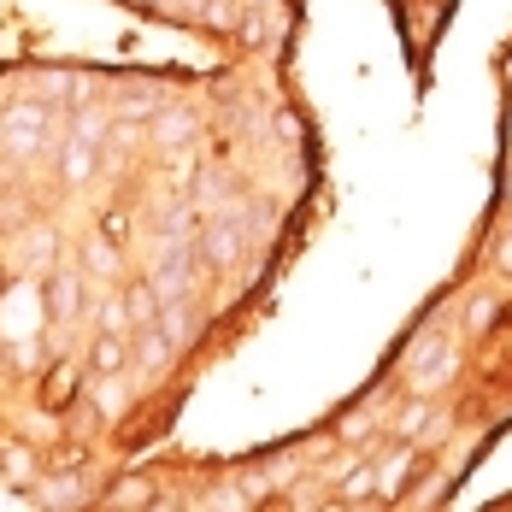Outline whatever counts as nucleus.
Returning <instances> with one entry per match:
<instances>
[{
  "label": "nucleus",
  "instance_id": "7",
  "mask_svg": "<svg viewBox=\"0 0 512 512\" xmlns=\"http://www.w3.org/2000/svg\"><path fill=\"white\" fill-rule=\"evenodd\" d=\"M124 242H112V236H101V242H83V265L95 271V277H118L124 271V254H118Z\"/></svg>",
  "mask_w": 512,
  "mask_h": 512
},
{
  "label": "nucleus",
  "instance_id": "16",
  "mask_svg": "<svg viewBox=\"0 0 512 512\" xmlns=\"http://www.w3.org/2000/svg\"><path fill=\"white\" fill-rule=\"evenodd\" d=\"M42 501L48 507H71V501H83V483L77 477H53L48 489H42Z\"/></svg>",
  "mask_w": 512,
  "mask_h": 512
},
{
  "label": "nucleus",
  "instance_id": "13",
  "mask_svg": "<svg viewBox=\"0 0 512 512\" xmlns=\"http://www.w3.org/2000/svg\"><path fill=\"white\" fill-rule=\"evenodd\" d=\"M371 495H377V471H371V465H354V471H348L342 501H348V507H359V501H371Z\"/></svg>",
  "mask_w": 512,
  "mask_h": 512
},
{
  "label": "nucleus",
  "instance_id": "14",
  "mask_svg": "<svg viewBox=\"0 0 512 512\" xmlns=\"http://www.w3.org/2000/svg\"><path fill=\"white\" fill-rule=\"evenodd\" d=\"M454 371H460V348H442V359H436V365H430V371L418 377V389H442V383H448Z\"/></svg>",
  "mask_w": 512,
  "mask_h": 512
},
{
  "label": "nucleus",
  "instance_id": "6",
  "mask_svg": "<svg viewBox=\"0 0 512 512\" xmlns=\"http://www.w3.org/2000/svg\"><path fill=\"white\" fill-rule=\"evenodd\" d=\"M412 471H418V454H412V448H395L389 460L377 465V495H401Z\"/></svg>",
  "mask_w": 512,
  "mask_h": 512
},
{
  "label": "nucleus",
  "instance_id": "29",
  "mask_svg": "<svg viewBox=\"0 0 512 512\" xmlns=\"http://www.w3.org/2000/svg\"><path fill=\"white\" fill-rule=\"evenodd\" d=\"M495 265H501V271H507V277H512V230H507V236H501V248H495Z\"/></svg>",
  "mask_w": 512,
  "mask_h": 512
},
{
  "label": "nucleus",
  "instance_id": "17",
  "mask_svg": "<svg viewBox=\"0 0 512 512\" xmlns=\"http://www.w3.org/2000/svg\"><path fill=\"white\" fill-rule=\"evenodd\" d=\"M71 383H77V371L59 365V371L48 377V389H42V401H48V407H65V401H71Z\"/></svg>",
  "mask_w": 512,
  "mask_h": 512
},
{
  "label": "nucleus",
  "instance_id": "5",
  "mask_svg": "<svg viewBox=\"0 0 512 512\" xmlns=\"http://www.w3.org/2000/svg\"><path fill=\"white\" fill-rule=\"evenodd\" d=\"M95 165H101V154H95L83 136H77L71 148H59V177H65L71 189H77V183H89V177H95Z\"/></svg>",
  "mask_w": 512,
  "mask_h": 512
},
{
  "label": "nucleus",
  "instance_id": "2",
  "mask_svg": "<svg viewBox=\"0 0 512 512\" xmlns=\"http://www.w3.org/2000/svg\"><path fill=\"white\" fill-rule=\"evenodd\" d=\"M201 259L212 271H230V265L242 259V230H236V224H212L201 236Z\"/></svg>",
  "mask_w": 512,
  "mask_h": 512
},
{
  "label": "nucleus",
  "instance_id": "8",
  "mask_svg": "<svg viewBox=\"0 0 512 512\" xmlns=\"http://www.w3.org/2000/svg\"><path fill=\"white\" fill-rule=\"evenodd\" d=\"M171 354H177V348L165 342V330H159V324H148V330L136 336V365H142V371H159Z\"/></svg>",
  "mask_w": 512,
  "mask_h": 512
},
{
  "label": "nucleus",
  "instance_id": "19",
  "mask_svg": "<svg viewBox=\"0 0 512 512\" xmlns=\"http://www.w3.org/2000/svg\"><path fill=\"white\" fill-rule=\"evenodd\" d=\"M0 465H6L12 483H30V477H36V460H30L24 448H0Z\"/></svg>",
  "mask_w": 512,
  "mask_h": 512
},
{
  "label": "nucleus",
  "instance_id": "26",
  "mask_svg": "<svg viewBox=\"0 0 512 512\" xmlns=\"http://www.w3.org/2000/svg\"><path fill=\"white\" fill-rule=\"evenodd\" d=\"M142 142V130H124V124H112V148H136Z\"/></svg>",
  "mask_w": 512,
  "mask_h": 512
},
{
  "label": "nucleus",
  "instance_id": "4",
  "mask_svg": "<svg viewBox=\"0 0 512 512\" xmlns=\"http://www.w3.org/2000/svg\"><path fill=\"white\" fill-rule=\"evenodd\" d=\"M89 365H95L101 377H118V371L130 365V336H118V330H101V336H95V348H89Z\"/></svg>",
  "mask_w": 512,
  "mask_h": 512
},
{
  "label": "nucleus",
  "instance_id": "3",
  "mask_svg": "<svg viewBox=\"0 0 512 512\" xmlns=\"http://www.w3.org/2000/svg\"><path fill=\"white\" fill-rule=\"evenodd\" d=\"M77 312H83V277L77 271H59L48 283V318L53 324H71Z\"/></svg>",
  "mask_w": 512,
  "mask_h": 512
},
{
  "label": "nucleus",
  "instance_id": "20",
  "mask_svg": "<svg viewBox=\"0 0 512 512\" xmlns=\"http://www.w3.org/2000/svg\"><path fill=\"white\" fill-rule=\"evenodd\" d=\"M424 424H430V407H424V401H412V407L395 418V430H401V436H424Z\"/></svg>",
  "mask_w": 512,
  "mask_h": 512
},
{
  "label": "nucleus",
  "instance_id": "30",
  "mask_svg": "<svg viewBox=\"0 0 512 512\" xmlns=\"http://www.w3.org/2000/svg\"><path fill=\"white\" fill-rule=\"evenodd\" d=\"M507 201H512V177H507Z\"/></svg>",
  "mask_w": 512,
  "mask_h": 512
},
{
  "label": "nucleus",
  "instance_id": "28",
  "mask_svg": "<svg viewBox=\"0 0 512 512\" xmlns=\"http://www.w3.org/2000/svg\"><path fill=\"white\" fill-rule=\"evenodd\" d=\"M318 495H324V489H312V483H301V489H295V495H289V507H312V501H318Z\"/></svg>",
  "mask_w": 512,
  "mask_h": 512
},
{
  "label": "nucleus",
  "instance_id": "18",
  "mask_svg": "<svg viewBox=\"0 0 512 512\" xmlns=\"http://www.w3.org/2000/svg\"><path fill=\"white\" fill-rule=\"evenodd\" d=\"M142 501H154V483H148V477L118 483V489H112V507H142Z\"/></svg>",
  "mask_w": 512,
  "mask_h": 512
},
{
  "label": "nucleus",
  "instance_id": "25",
  "mask_svg": "<svg viewBox=\"0 0 512 512\" xmlns=\"http://www.w3.org/2000/svg\"><path fill=\"white\" fill-rule=\"evenodd\" d=\"M30 254H36V265H48L53 259V230H36V236H30Z\"/></svg>",
  "mask_w": 512,
  "mask_h": 512
},
{
  "label": "nucleus",
  "instance_id": "1",
  "mask_svg": "<svg viewBox=\"0 0 512 512\" xmlns=\"http://www.w3.org/2000/svg\"><path fill=\"white\" fill-rule=\"evenodd\" d=\"M189 136H195V118H189L183 106H159L154 124H148V142H154V148H165V154H177Z\"/></svg>",
  "mask_w": 512,
  "mask_h": 512
},
{
  "label": "nucleus",
  "instance_id": "15",
  "mask_svg": "<svg viewBox=\"0 0 512 512\" xmlns=\"http://www.w3.org/2000/svg\"><path fill=\"white\" fill-rule=\"evenodd\" d=\"M95 407H101V418H118L124 412V383L118 377H101L95 383Z\"/></svg>",
  "mask_w": 512,
  "mask_h": 512
},
{
  "label": "nucleus",
  "instance_id": "22",
  "mask_svg": "<svg viewBox=\"0 0 512 512\" xmlns=\"http://www.w3.org/2000/svg\"><path fill=\"white\" fill-rule=\"evenodd\" d=\"M124 112H136V118H154V112H159V95H154V89H136V95H124Z\"/></svg>",
  "mask_w": 512,
  "mask_h": 512
},
{
  "label": "nucleus",
  "instance_id": "10",
  "mask_svg": "<svg viewBox=\"0 0 512 512\" xmlns=\"http://www.w3.org/2000/svg\"><path fill=\"white\" fill-rule=\"evenodd\" d=\"M124 295H130V312H136V330L159 324V307H165V301H159L154 283H136V289H124Z\"/></svg>",
  "mask_w": 512,
  "mask_h": 512
},
{
  "label": "nucleus",
  "instance_id": "9",
  "mask_svg": "<svg viewBox=\"0 0 512 512\" xmlns=\"http://www.w3.org/2000/svg\"><path fill=\"white\" fill-rule=\"evenodd\" d=\"M159 330H165L171 348H189V342H195V318H189L183 307H171V301H165V312H159Z\"/></svg>",
  "mask_w": 512,
  "mask_h": 512
},
{
  "label": "nucleus",
  "instance_id": "12",
  "mask_svg": "<svg viewBox=\"0 0 512 512\" xmlns=\"http://www.w3.org/2000/svg\"><path fill=\"white\" fill-rule=\"evenodd\" d=\"M0 130H48V112H42V106H30V101H18V106H6Z\"/></svg>",
  "mask_w": 512,
  "mask_h": 512
},
{
  "label": "nucleus",
  "instance_id": "21",
  "mask_svg": "<svg viewBox=\"0 0 512 512\" xmlns=\"http://www.w3.org/2000/svg\"><path fill=\"white\" fill-rule=\"evenodd\" d=\"M101 236H112V242H130V212H124V206H112V212L101 218Z\"/></svg>",
  "mask_w": 512,
  "mask_h": 512
},
{
  "label": "nucleus",
  "instance_id": "24",
  "mask_svg": "<svg viewBox=\"0 0 512 512\" xmlns=\"http://www.w3.org/2000/svg\"><path fill=\"white\" fill-rule=\"evenodd\" d=\"M12 359H18V371H36L42 365V342H12Z\"/></svg>",
  "mask_w": 512,
  "mask_h": 512
},
{
  "label": "nucleus",
  "instance_id": "11",
  "mask_svg": "<svg viewBox=\"0 0 512 512\" xmlns=\"http://www.w3.org/2000/svg\"><path fill=\"white\" fill-rule=\"evenodd\" d=\"M95 318H101V330H118V336H130V324H136V312H130V295H106L101 307H95Z\"/></svg>",
  "mask_w": 512,
  "mask_h": 512
},
{
  "label": "nucleus",
  "instance_id": "27",
  "mask_svg": "<svg viewBox=\"0 0 512 512\" xmlns=\"http://www.w3.org/2000/svg\"><path fill=\"white\" fill-rule=\"evenodd\" d=\"M495 324V301H483V307L471 312V330H489Z\"/></svg>",
  "mask_w": 512,
  "mask_h": 512
},
{
  "label": "nucleus",
  "instance_id": "23",
  "mask_svg": "<svg viewBox=\"0 0 512 512\" xmlns=\"http://www.w3.org/2000/svg\"><path fill=\"white\" fill-rule=\"evenodd\" d=\"M77 136L83 142H101V136H112V124H106L101 112H89V118H77Z\"/></svg>",
  "mask_w": 512,
  "mask_h": 512
}]
</instances>
